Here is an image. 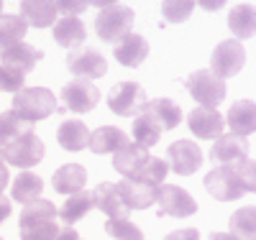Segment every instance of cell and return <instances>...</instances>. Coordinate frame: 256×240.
Instances as JSON below:
<instances>
[{
    "label": "cell",
    "mask_w": 256,
    "mask_h": 240,
    "mask_svg": "<svg viewBox=\"0 0 256 240\" xmlns=\"http://www.w3.org/2000/svg\"><path fill=\"white\" fill-rule=\"evenodd\" d=\"M10 210H13L10 200H8V197H3V194H0V223H3V220H8V217H10Z\"/></svg>",
    "instance_id": "40"
},
{
    "label": "cell",
    "mask_w": 256,
    "mask_h": 240,
    "mask_svg": "<svg viewBox=\"0 0 256 240\" xmlns=\"http://www.w3.org/2000/svg\"><path fill=\"white\" fill-rule=\"evenodd\" d=\"M210 240H238V238H233L230 233H212Z\"/></svg>",
    "instance_id": "44"
},
{
    "label": "cell",
    "mask_w": 256,
    "mask_h": 240,
    "mask_svg": "<svg viewBox=\"0 0 256 240\" xmlns=\"http://www.w3.org/2000/svg\"><path fill=\"white\" fill-rule=\"evenodd\" d=\"M205 189L218 202H233L241 194H251L254 192V161H251V156H244L233 164L216 166L205 177Z\"/></svg>",
    "instance_id": "1"
},
{
    "label": "cell",
    "mask_w": 256,
    "mask_h": 240,
    "mask_svg": "<svg viewBox=\"0 0 256 240\" xmlns=\"http://www.w3.org/2000/svg\"><path fill=\"white\" fill-rule=\"evenodd\" d=\"M56 107V97L46 87H24L13 95V110L31 125L36 120H46L49 115H54Z\"/></svg>",
    "instance_id": "4"
},
{
    "label": "cell",
    "mask_w": 256,
    "mask_h": 240,
    "mask_svg": "<svg viewBox=\"0 0 256 240\" xmlns=\"http://www.w3.org/2000/svg\"><path fill=\"white\" fill-rule=\"evenodd\" d=\"M54 240H82L80 235H77V230H72V228H62L59 233H56V238Z\"/></svg>",
    "instance_id": "41"
},
{
    "label": "cell",
    "mask_w": 256,
    "mask_h": 240,
    "mask_svg": "<svg viewBox=\"0 0 256 240\" xmlns=\"http://www.w3.org/2000/svg\"><path fill=\"white\" fill-rule=\"evenodd\" d=\"M113 54H116L118 64H123V67H138V64L146 59V54H148V43L138 33H128L126 38H120L116 43Z\"/></svg>",
    "instance_id": "23"
},
{
    "label": "cell",
    "mask_w": 256,
    "mask_h": 240,
    "mask_svg": "<svg viewBox=\"0 0 256 240\" xmlns=\"http://www.w3.org/2000/svg\"><path fill=\"white\" fill-rule=\"evenodd\" d=\"M8 187V166L3 164V159H0V192H3Z\"/></svg>",
    "instance_id": "42"
},
{
    "label": "cell",
    "mask_w": 256,
    "mask_h": 240,
    "mask_svg": "<svg viewBox=\"0 0 256 240\" xmlns=\"http://www.w3.org/2000/svg\"><path fill=\"white\" fill-rule=\"evenodd\" d=\"M3 3H6V0H0V15H3Z\"/></svg>",
    "instance_id": "45"
},
{
    "label": "cell",
    "mask_w": 256,
    "mask_h": 240,
    "mask_svg": "<svg viewBox=\"0 0 256 240\" xmlns=\"http://www.w3.org/2000/svg\"><path fill=\"white\" fill-rule=\"evenodd\" d=\"M41 56L44 54H41L36 46H28V43H24V41H18V43H13V46L0 51V59H3L6 67H13V69L24 72V74H28L36 67V61H41Z\"/></svg>",
    "instance_id": "19"
},
{
    "label": "cell",
    "mask_w": 256,
    "mask_h": 240,
    "mask_svg": "<svg viewBox=\"0 0 256 240\" xmlns=\"http://www.w3.org/2000/svg\"><path fill=\"white\" fill-rule=\"evenodd\" d=\"M166 166L180 177H192L200 166H202V151L195 141H174L166 151Z\"/></svg>",
    "instance_id": "12"
},
{
    "label": "cell",
    "mask_w": 256,
    "mask_h": 240,
    "mask_svg": "<svg viewBox=\"0 0 256 240\" xmlns=\"http://www.w3.org/2000/svg\"><path fill=\"white\" fill-rule=\"evenodd\" d=\"M187 125L198 138H208V141H216L218 136H223V128H226L223 115L218 110H212V107H200V105L187 115Z\"/></svg>",
    "instance_id": "14"
},
{
    "label": "cell",
    "mask_w": 256,
    "mask_h": 240,
    "mask_svg": "<svg viewBox=\"0 0 256 240\" xmlns=\"http://www.w3.org/2000/svg\"><path fill=\"white\" fill-rule=\"evenodd\" d=\"M128 143V136L123 133L120 128H113V125H102L98 130H92L90 138H88V148L92 154H116L123 146Z\"/></svg>",
    "instance_id": "20"
},
{
    "label": "cell",
    "mask_w": 256,
    "mask_h": 240,
    "mask_svg": "<svg viewBox=\"0 0 256 240\" xmlns=\"http://www.w3.org/2000/svg\"><path fill=\"white\" fill-rule=\"evenodd\" d=\"M88 138H90V130L82 120H64L59 125V133H56V141L62 148L67 151H82L88 148Z\"/></svg>",
    "instance_id": "27"
},
{
    "label": "cell",
    "mask_w": 256,
    "mask_h": 240,
    "mask_svg": "<svg viewBox=\"0 0 256 240\" xmlns=\"http://www.w3.org/2000/svg\"><path fill=\"white\" fill-rule=\"evenodd\" d=\"M228 28L230 33H236L238 38H251L256 28V15L254 5H236L228 13Z\"/></svg>",
    "instance_id": "30"
},
{
    "label": "cell",
    "mask_w": 256,
    "mask_h": 240,
    "mask_svg": "<svg viewBox=\"0 0 256 240\" xmlns=\"http://www.w3.org/2000/svg\"><path fill=\"white\" fill-rule=\"evenodd\" d=\"M144 105H146V92H144V87L136 84V82H120V84L113 87L110 95H108L110 113H116L120 118L138 115Z\"/></svg>",
    "instance_id": "9"
},
{
    "label": "cell",
    "mask_w": 256,
    "mask_h": 240,
    "mask_svg": "<svg viewBox=\"0 0 256 240\" xmlns=\"http://www.w3.org/2000/svg\"><path fill=\"white\" fill-rule=\"evenodd\" d=\"M26 20L20 15H0V51L24 41L26 36Z\"/></svg>",
    "instance_id": "31"
},
{
    "label": "cell",
    "mask_w": 256,
    "mask_h": 240,
    "mask_svg": "<svg viewBox=\"0 0 256 240\" xmlns=\"http://www.w3.org/2000/svg\"><path fill=\"white\" fill-rule=\"evenodd\" d=\"M164 240H200V233L195 228H184V230H174L169 233Z\"/></svg>",
    "instance_id": "38"
},
{
    "label": "cell",
    "mask_w": 256,
    "mask_h": 240,
    "mask_svg": "<svg viewBox=\"0 0 256 240\" xmlns=\"http://www.w3.org/2000/svg\"><path fill=\"white\" fill-rule=\"evenodd\" d=\"M24 82H26V74L24 72L0 64V92H13L16 95L18 90H24Z\"/></svg>",
    "instance_id": "36"
},
{
    "label": "cell",
    "mask_w": 256,
    "mask_h": 240,
    "mask_svg": "<svg viewBox=\"0 0 256 240\" xmlns=\"http://www.w3.org/2000/svg\"><path fill=\"white\" fill-rule=\"evenodd\" d=\"M118 187V194L126 205V210H146L156 202V189L159 187H152V184H144V182H134V179H123L116 184Z\"/></svg>",
    "instance_id": "16"
},
{
    "label": "cell",
    "mask_w": 256,
    "mask_h": 240,
    "mask_svg": "<svg viewBox=\"0 0 256 240\" xmlns=\"http://www.w3.org/2000/svg\"><path fill=\"white\" fill-rule=\"evenodd\" d=\"M195 3H200L202 10H220L228 0H195Z\"/></svg>",
    "instance_id": "39"
},
{
    "label": "cell",
    "mask_w": 256,
    "mask_h": 240,
    "mask_svg": "<svg viewBox=\"0 0 256 240\" xmlns=\"http://www.w3.org/2000/svg\"><path fill=\"white\" fill-rule=\"evenodd\" d=\"M141 113L146 115H152L162 130H172L180 125L182 120V110H180V105L174 100H169V97H156V100H146V105L141 107Z\"/></svg>",
    "instance_id": "18"
},
{
    "label": "cell",
    "mask_w": 256,
    "mask_h": 240,
    "mask_svg": "<svg viewBox=\"0 0 256 240\" xmlns=\"http://www.w3.org/2000/svg\"><path fill=\"white\" fill-rule=\"evenodd\" d=\"M0 240H6V238H3V235H0Z\"/></svg>",
    "instance_id": "46"
},
{
    "label": "cell",
    "mask_w": 256,
    "mask_h": 240,
    "mask_svg": "<svg viewBox=\"0 0 256 240\" xmlns=\"http://www.w3.org/2000/svg\"><path fill=\"white\" fill-rule=\"evenodd\" d=\"M18 233L20 240H54L59 228H56V207L49 200H34L24 205L18 220Z\"/></svg>",
    "instance_id": "3"
},
{
    "label": "cell",
    "mask_w": 256,
    "mask_h": 240,
    "mask_svg": "<svg viewBox=\"0 0 256 240\" xmlns=\"http://www.w3.org/2000/svg\"><path fill=\"white\" fill-rule=\"evenodd\" d=\"M41 192H44V182H41V177H36V174H31V171H24V174L16 177L10 197L16 202H20V205H28V202L41 197Z\"/></svg>",
    "instance_id": "28"
},
{
    "label": "cell",
    "mask_w": 256,
    "mask_h": 240,
    "mask_svg": "<svg viewBox=\"0 0 256 240\" xmlns=\"http://www.w3.org/2000/svg\"><path fill=\"white\" fill-rule=\"evenodd\" d=\"M54 5L64 15H77V13H84V8H88L90 3L88 0H54Z\"/></svg>",
    "instance_id": "37"
},
{
    "label": "cell",
    "mask_w": 256,
    "mask_h": 240,
    "mask_svg": "<svg viewBox=\"0 0 256 240\" xmlns=\"http://www.w3.org/2000/svg\"><path fill=\"white\" fill-rule=\"evenodd\" d=\"M90 210H92V194L82 189V192L70 194L67 197V202H64L62 210H59V217H62L64 228H72L74 223L82 220V217H88Z\"/></svg>",
    "instance_id": "25"
},
{
    "label": "cell",
    "mask_w": 256,
    "mask_h": 240,
    "mask_svg": "<svg viewBox=\"0 0 256 240\" xmlns=\"http://www.w3.org/2000/svg\"><path fill=\"white\" fill-rule=\"evenodd\" d=\"M192 8H195V0H164L162 3V13L166 23H182L190 18Z\"/></svg>",
    "instance_id": "35"
},
{
    "label": "cell",
    "mask_w": 256,
    "mask_h": 240,
    "mask_svg": "<svg viewBox=\"0 0 256 240\" xmlns=\"http://www.w3.org/2000/svg\"><path fill=\"white\" fill-rule=\"evenodd\" d=\"M90 194H92V207H98L100 212H105L108 217H128V210H126V205H123V200H120L116 184L102 182V184H98Z\"/></svg>",
    "instance_id": "21"
},
{
    "label": "cell",
    "mask_w": 256,
    "mask_h": 240,
    "mask_svg": "<svg viewBox=\"0 0 256 240\" xmlns=\"http://www.w3.org/2000/svg\"><path fill=\"white\" fill-rule=\"evenodd\" d=\"M84 36H88L84 33V23L77 15H64L54 23V41L64 49H72L77 43H82Z\"/></svg>",
    "instance_id": "26"
},
{
    "label": "cell",
    "mask_w": 256,
    "mask_h": 240,
    "mask_svg": "<svg viewBox=\"0 0 256 240\" xmlns=\"http://www.w3.org/2000/svg\"><path fill=\"white\" fill-rule=\"evenodd\" d=\"M134 28V10L128 5H108L100 8L98 18H95V31L105 43H118L120 38H126Z\"/></svg>",
    "instance_id": "6"
},
{
    "label": "cell",
    "mask_w": 256,
    "mask_h": 240,
    "mask_svg": "<svg viewBox=\"0 0 256 240\" xmlns=\"http://www.w3.org/2000/svg\"><path fill=\"white\" fill-rule=\"evenodd\" d=\"M244 64H246L244 46L236 38H228V41L218 43L216 51H212V56H210V72L216 74L218 79H226V77L238 74Z\"/></svg>",
    "instance_id": "8"
},
{
    "label": "cell",
    "mask_w": 256,
    "mask_h": 240,
    "mask_svg": "<svg viewBox=\"0 0 256 240\" xmlns=\"http://www.w3.org/2000/svg\"><path fill=\"white\" fill-rule=\"evenodd\" d=\"M256 210L248 205L238 212H233L230 217V235L233 238H238V240H254L256 235Z\"/></svg>",
    "instance_id": "32"
},
{
    "label": "cell",
    "mask_w": 256,
    "mask_h": 240,
    "mask_svg": "<svg viewBox=\"0 0 256 240\" xmlns=\"http://www.w3.org/2000/svg\"><path fill=\"white\" fill-rule=\"evenodd\" d=\"M28 130H34L31 123H26L16 110H6L0 115V143H6V141H10L20 133H28Z\"/></svg>",
    "instance_id": "33"
},
{
    "label": "cell",
    "mask_w": 256,
    "mask_h": 240,
    "mask_svg": "<svg viewBox=\"0 0 256 240\" xmlns=\"http://www.w3.org/2000/svg\"><path fill=\"white\" fill-rule=\"evenodd\" d=\"M90 5H95V8H108V5H116L118 0H88Z\"/></svg>",
    "instance_id": "43"
},
{
    "label": "cell",
    "mask_w": 256,
    "mask_h": 240,
    "mask_svg": "<svg viewBox=\"0 0 256 240\" xmlns=\"http://www.w3.org/2000/svg\"><path fill=\"white\" fill-rule=\"evenodd\" d=\"M0 159H3V164H10L18 169H31L44 159V141L34 130L20 133L6 143H0Z\"/></svg>",
    "instance_id": "5"
},
{
    "label": "cell",
    "mask_w": 256,
    "mask_h": 240,
    "mask_svg": "<svg viewBox=\"0 0 256 240\" xmlns=\"http://www.w3.org/2000/svg\"><path fill=\"white\" fill-rule=\"evenodd\" d=\"M244 156H248L246 154V146L236 136H218L216 143H212V148H210V159H212V164H216V166L233 164V161H238Z\"/></svg>",
    "instance_id": "24"
},
{
    "label": "cell",
    "mask_w": 256,
    "mask_h": 240,
    "mask_svg": "<svg viewBox=\"0 0 256 240\" xmlns=\"http://www.w3.org/2000/svg\"><path fill=\"white\" fill-rule=\"evenodd\" d=\"M184 87H187V92L200 102V107H212V110H216V107L226 100V95H228L226 82L218 79L210 69L192 72V74L184 79Z\"/></svg>",
    "instance_id": "7"
},
{
    "label": "cell",
    "mask_w": 256,
    "mask_h": 240,
    "mask_svg": "<svg viewBox=\"0 0 256 240\" xmlns=\"http://www.w3.org/2000/svg\"><path fill=\"white\" fill-rule=\"evenodd\" d=\"M223 123H228L230 136L246 141V138L254 133V125H256V107H254V100L246 97V100L233 102L230 110H228V118H226Z\"/></svg>",
    "instance_id": "15"
},
{
    "label": "cell",
    "mask_w": 256,
    "mask_h": 240,
    "mask_svg": "<svg viewBox=\"0 0 256 240\" xmlns=\"http://www.w3.org/2000/svg\"><path fill=\"white\" fill-rule=\"evenodd\" d=\"M52 184H54V192L59 194H77L88 184V171L80 164H64L54 171Z\"/></svg>",
    "instance_id": "22"
},
{
    "label": "cell",
    "mask_w": 256,
    "mask_h": 240,
    "mask_svg": "<svg viewBox=\"0 0 256 240\" xmlns=\"http://www.w3.org/2000/svg\"><path fill=\"white\" fill-rule=\"evenodd\" d=\"M156 202L162 217H192L198 212V202L190 197V192L174 184H162L156 189Z\"/></svg>",
    "instance_id": "10"
},
{
    "label": "cell",
    "mask_w": 256,
    "mask_h": 240,
    "mask_svg": "<svg viewBox=\"0 0 256 240\" xmlns=\"http://www.w3.org/2000/svg\"><path fill=\"white\" fill-rule=\"evenodd\" d=\"M131 133H134V143H136V146L152 148V146H156L159 138H162V128H159V123H156L152 115L138 113V118L134 120Z\"/></svg>",
    "instance_id": "29"
},
{
    "label": "cell",
    "mask_w": 256,
    "mask_h": 240,
    "mask_svg": "<svg viewBox=\"0 0 256 240\" xmlns=\"http://www.w3.org/2000/svg\"><path fill=\"white\" fill-rule=\"evenodd\" d=\"M20 18L26 26L49 28L56 23V5L54 0H20Z\"/></svg>",
    "instance_id": "17"
},
{
    "label": "cell",
    "mask_w": 256,
    "mask_h": 240,
    "mask_svg": "<svg viewBox=\"0 0 256 240\" xmlns=\"http://www.w3.org/2000/svg\"><path fill=\"white\" fill-rule=\"evenodd\" d=\"M105 233L116 240H144V233L128 220V217H110L105 223Z\"/></svg>",
    "instance_id": "34"
},
{
    "label": "cell",
    "mask_w": 256,
    "mask_h": 240,
    "mask_svg": "<svg viewBox=\"0 0 256 240\" xmlns=\"http://www.w3.org/2000/svg\"><path fill=\"white\" fill-rule=\"evenodd\" d=\"M100 92L98 87L88 79H72L62 87V102H64V110H72V113H90L92 107L98 105Z\"/></svg>",
    "instance_id": "11"
},
{
    "label": "cell",
    "mask_w": 256,
    "mask_h": 240,
    "mask_svg": "<svg viewBox=\"0 0 256 240\" xmlns=\"http://www.w3.org/2000/svg\"><path fill=\"white\" fill-rule=\"evenodd\" d=\"M67 67L70 72L74 74V79H100L105 77V72H108V61H105V56L95 49H82V51H72L67 56Z\"/></svg>",
    "instance_id": "13"
},
{
    "label": "cell",
    "mask_w": 256,
    "mask_h": 240,
    "mask_svg": "<svg viewBox=\"0 0 256 240\" xmlns=\"http://www.w3.org/2000/svg\"><path fill=\"white\" fill-rule=\"evenodd\" d=\"M113 169L126 179L144 182L152 187H162L166 179V171H169L164 159H154L148 154V148H141L136 143H126L120 151H116Z\"/></svg>",
    "instance_id": "2"
}]
</instances>
